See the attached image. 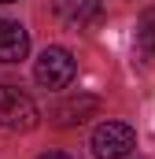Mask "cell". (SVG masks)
I'll use <instances>...</instances> for the list:
<instances>
[{"mask_svg":"<svg viewBox=\"0 0 155 159\" xmlns=\"http://www.w3.org/2000/svg\"><path fill=\"white\" fill-rule=\"evenodd\" d=\"M37 122H41V111L26 93H19L15 85H0V129L30 133Z\"/></svg>","mask_w":155,"mask_h":159,"instance_id":"6da1fadb","label":"cell"},{"mask_svg":"<svg viewBox=\"0 0 155 159\" xmlns=\"http://www.w3.org/2000/svg\"><path fill=\"white\" fill-rule=\"evenodd\" d=\"M78 74V63L74 56L67 52V48H59V44H52V48H44L37 56V63H33V78L44 85V89H67Z\"/></svg>","mask_w":155,"mask_h":159,"instance_id":"7a4b0ae2","label":"cell"},{"mask_svg":"<svg viewBox=\"0 0 155 159\" xmlns=\"http://www.w3.org/2000/svg\"><path fill=\"white\" fill-rule=\"evenodd\" d=\"M137 148V133L126 122H100L92 129V156L96 159H126Z\"/></svg>","mask_w":155,"mask_h":159,"instance_id":"3957f363","label":"cell"},{"mask_svg":"<svg viewBox=\"0 0 155 159\" xmlns=\"http://www.w3.org/2000/svg\"><path fill=\"white\" fill-rule=\"evenodd\" d=\"M30 52V30L22 22H0V63H22Z\"/></svg>","mask_w":155,"mask_h":159,"instance_id":"277c9868","label":"cell"},{"mask_svg":"<svg viewBox=\"0 0 155 159\" xmlns=\"http://www.w3.org/2000/svg\"><path fill=\"white\" fill-rule=\"evenodd\" d=\"M52 7H55V15H59L67 26H85V22L96 19L100 0H52Z\"/></svg>","mask_w":155,"mask_h":159,"instance_id":"5b68a950","label":"cell"},{"mask_svg":"<svg viewBox=\"0 0 155 159\" xmlns=\"http://www.w3.org/2000/svg\"><path fill=\"white\" fill-rule=\"evenodd\" d=\"M92 111H96V96H78V100L59 104L52 111V119H55V126H78V122H85V115H92Z\"/></svg>","mask_w":155,"mask_h":159,"instance_id":"8992f818","label":"cell"},{"mask_svg":"<svg viewBox=\"0 0 155 159\" xmlns=\"http://www.w3.org/2000/svg\"><path fill=\"white\" fill-rule=\"evenodd\" d=\"M140 44H144L148 52H155V19H152V15L144 19V30H140Z\"/></svg>","mask_w":155,"mask_h":159,"instance_id":"52a82bcc","label":"cell"},{"mask_svg":"<svg viewBox=\"0 0 155 159\" xmlns=\"http://www.w3.org/2000/svg\"><path fill=\"white\" fill-rule=\"evenodd\" d=\"M41 159H70V156H67V152H44Z\"/></svg>","mask_w":155,"mask_h":159,"instance_id":"ba28073f","label":"cell"},{"mask_svg":"<svg viewBox=\"0 0 155 159\" xmlns=\"http://www.w3.org/2000/svg\"><path fill=\"white\" fill-rule=\"evenodd\" d=\"M0 4H15V0H0Z\"/></svg>","mask_w":155,"mask_h":159,"instance_id":"9c48e42d","label":"cell"}]
</instances>
